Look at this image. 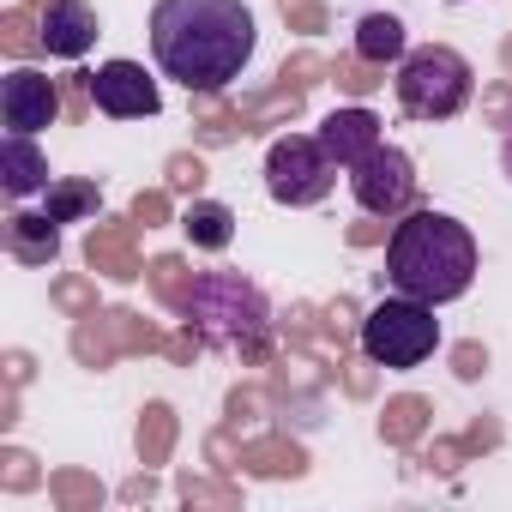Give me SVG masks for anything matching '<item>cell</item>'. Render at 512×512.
Listing matches in <instances>:
<instances>
[{
  "label": "cell",
  "instance_id": "cell-1",
  "mask_svg": "<svg viewBox=\"0 0 512 512\" xmlns=\"http://www.w3.org/2000/svg\"><path fill=\"white\" fill-rule=\"evenodd\" d=\"M260 25L241 0H157L151 7V61L187 91H223L247 73Z\"/></svg>",
  "mask_w": 512,
  "mask_h": 512
},
{
  "label": "cell",
  "instance_id": "cell-2",
  "mask_svg": "<svg viewBox=\"0 0 512 512\" xmlns=\"http://www.w3.org/2000/svg\"><path fill=\"white\" fill-rule=\"evenodd\" d=\"M386 284L398 296H416V302H458L470 284H476V235L452 217V211H434V205H410L392 235H386Z\"/></svg>",
  "mask_w": 512,
  "mask_h": 512
},
{
  "label": "cell",
  "instance_id": "cell-3",
  "mask_svg": "<svg viewBox=\"0 0 512 512\" xmlns=\"http://www.w3.org/2000/svg\"><path fill=\"white\" fill-rule=\"evenodd\" d=\"M181 326L211 344V350H241V356H266L272 344V302L260 284H247L241 272H205L181 296Z\"/></svg>",
  "mask_w": 512,
  "mask_h": 512
},
{
  "label": "cell",
  "instance_id": "cell-4",
  "mask_svg": "<svg viewBox=\"0 0 512 512\" xmlns=\"http://www.w3.org/2000/svg\"><path fill=\"white\" fill-rule=\"evenodd\" d=\"M392 91H398V109L410 121H452L476 97V67L446 43H422V49H410L398 61Z\"/></svg>",
  "mask_w": 512,
  "mask_h": 512
},
{
  "label": "cell",
  "instance_id": "cell-5",
  "mask_svg": "<svg viewBox=\"0 0 512 512\" xmlns=\"http://www.w3.org/2000/svg\"><path fill=\"white\" fill-rule=\"evenodd\" d=\"M440 350V320H434V302H416V296H386L368 308L362 320V356L380 362V368H422L428 356Z\"/></svg>",
  "mask_w": 512,
  "mask_h": 512
},
{
  "label": "cell",
  "instance_id": "cell-6",
  "mask_svg": "<svg viewBox=\"0 0 512 512\" xmlns=\"http://www.w3.org/2000/svg\"><path fill=\"white\" fill-rule=\"evenodd\" d=\"M332 181H338V163L326 157L320 133H284V139L266 145V193L278 205L308 211L332 193Z\"/></svg>",
  "mask_w": 512,
  "mask_h": 512
},
{
  "label": "cell",
  "instance_id": "cell-7",
  "mask_svg": "<svg viewBox=\"0 0 512 512\" xmlns=\"http://www.w3.org/2000/svg\"><path fill=\"white\" fill-rule=\"evenodd\" d=\"M350 193H356V205H362L368 217L398 223V217L416 205V163H410V151L374 145V151L350 169Z\"/></svg>",
  "mask_w": 512,
  "mask_h": 512
},
{
  "label": "cell",
  "instance_id": "cell-8",
  "mask_svg": "<svg viewBox=\"0 0 512 512\" xmlns=\"http://www.w3.org/2000/svg\"><path fill=\"white\" fill-rule=\"evenodd\" d=\"M85 85H91L97 115H109V121H151L163 109V91L139 61H103Z\"/></svg>",
  "mask_w": 512,
  "mask_h": 512
},
{
  "label": "cell",
  "instance_id": "cell-9",
  "mask_svg": "<svg viewBox=\"0 0 512 512\" xmlns=\"http://www.w3.org/2000/svg\"><path fill=\"white\" fill-rule=\"evenodd\" d=\"M0 121L7 133H43L61 121V85L37 67H13L0 79Z\"/></svg>",
  "mask_w": 512,
  "mask_h": 512
},
{
  "label": "cell",
  "instance_id": "cell-10",
  "mask_svg": "<svg viewBox=\"0 0 512 512\" xmlns=\"http://www.w3.org/2000/svg\"><path fill=\"white\" fill-rule=\"evenodd\" d=\"M320 145H326V157L350 175L374 145H386L380 139V115L374 109H362V103H350V109H332L326 121H320Z\"/></svg>",
  "mask_w": 512,
  "mask_h": 512
},
{
  "label": "cell",
  "instance_id": "cell-11",
  "mask_svg": "<svg viewBox=\"0 0 512 512\" xmlns=\"http://www.w3.org/2000/svg\"><path fill=\"white\" fill-rule=\"evenodd\" d=\"M97 13L85 7V0H49V13H43V49L55 61H85L97 49Z\"/></svg>",
  "mask_w": 512,
  "mask_h": 512
},
{
  "label": "cell",
  "instance_id": "cell-12",
  "mask_svg": "<svg viewBox=\"0 0 512 512\" xmlns=\"http://www.w3.org/2000/svg\"><path fill=\"white\" fill-rule=\"evenodd\" d=\"M49 157H43V145H37V133H7L0 139V187H7V199H37V193H49Z\"/></svg>",
  "mask_w": 512,
  "mask_h": 512
},
{
  "label": "cell",
  "instance_id": "cell-13",
  "mask_svg": "<svg viewBox=\"0 0 512 512\" xmlns=\"http://www.w3.org/2000/svg\"><path fill=\"white\" fill-rule=\"evenodd\" d=\"M7 253L25 266H55L61 253V223L49 211H13L7 217Z\"/></svg>",
  "mask_w": 512,
  "mask_h": 512
},
{
  "label": "cell",
  "instance_id": "cell-14",
  "mask_svg": "<svg viewBox=\"0 0 512 512\" xmlns=\"http://www.w3.org/2000/svg\"><path fill=\"white\" fill-rule=\"evenodd\" d=\"M356 55L368 67H398L410 49H404V19L398 13H362L356 25Z\"/></svg>",
  "mask_w": 512,
  "mask_h": 512
},
{
  "label": "cell",
  "instance_id": "cell-15",
  "mask_svg": "<svg viewBox=\"0 0 512 512\" xmlns=\"http://www.w3.org/2000/svg\"><path fill=\"white\" fill-rule=\"evenodd\" d=\"M43 211H49L55 223H85V217L103 211V187L85 181V175H55L49 193H43Z\"/></svg>",
  "mask_w": 512,
  "mask_h": 512
},
{
  "label": "cell",
  "instance_id": "cell-16",
  "mask_svg": "<svg viewBox=\"0 0 512 512\" xmlns=\"http://www.w3.org/2000/svg\"><path fill=\"white\" fill-rule=\"evenodd\" d=\"M181 229H187V241H193V247L223 253V247L235 241V211H229V205H217V199H193V205L181 211Z\"/></svg>",
  "mask_w": 512,
  "mask_h": 512
},
{
  "label": "cell",
  "instance_id": "cell-17",
  "mask_svg": "<svg viewBox=\"0 0 512 512\" xmlns=\"http://www.w3.org/2000/svg\"><path fill=\"white\" fill-rule=\"evenodd\" d=\"M500 157H506V175H512V121H506V145H500Z\"/></svg>",
  "mask_w": 512,
  "mask_h": 512
},
{
  "label": "cell",
  "instance_id": "cell-18",
  "mask_svg": "<svg viewBox=\"0 0 512 512\" xmlns=\"http://www.w3.org/2000/svg\"><path fill=\"white\" fill-rule=\"evenodd\" d=\"M452 7H458V0H452Z\"/></svg>",
  "mask_w": 512,
  "mask_h": 512
}]
</instances>
